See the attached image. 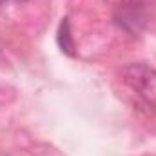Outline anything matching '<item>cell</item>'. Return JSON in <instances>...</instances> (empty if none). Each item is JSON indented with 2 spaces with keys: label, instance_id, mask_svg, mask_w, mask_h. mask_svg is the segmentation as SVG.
<instances>
[{
  "label": "cell",
  "instance_id": "1",
  "mask_svg": "<svg viewBox=\"0 0 156 156\" xmlns=\"http://www.w3.org/2000/svg\"><path fill=\"white\" fill-rule=\"evenodd\" d=\"M122 80L147 107H156V69L145 64H127L122 69Z\"/></svg>",
  "mask_w": 156,
  "mask_h": 156
},
{
  "label": "cell",
  "instance_id": "2",
  "mask_svg": "<svg viewBox=\"0 0 156 156\" xmlns=\"http://www.w3.org/2000/svg\"><path fill=\"white\" fill-rule=\"evenodd\" d=\"M111 5L115 7V18L118 22H122L125 27L127 24L136 26V22L142 18L140 11H142V0H109Z\"/></svg>",
  "mask_w": 156,
  "mask_h": 156
},
{
  "label": "cell",
  "instance_id": "3",
  "mask_svg": "<svg viewBox=\"0 0 156 156\" xmlns=\"http://www.w3.org/2000/svg\"><path fill=\"white\" fill-rule=\"evenodd\" d=\"M58 45L62 47L64 53L75 56V40L71 37L69 20L67 18H62V22H60V27H58Z\"/></svg>",
  "mask_w": 156,
  "mask_h": 156
},
{
  "label": "cell",
  "instance_id": "4",
  "mask_svg": "<svg viewBox=\"0 0 156 156\" xmlns=\"http://www.w3.org/2000/svg\"><path fill=\"white\" fill-rule=\"evenodd\" d=\"M15 2H26V0H15Z\"/></svg>",
  "mask_w": 156,
  "mask_h": 156
}]
</instances>
